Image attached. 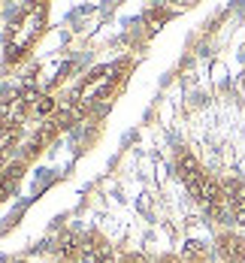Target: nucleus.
<instances>
[{
  "label": "nucleus",
  "mask_w": 245,
  "mask_h": 263,
  "mask_svg": "<svg viewBox=\"0 0 245 263\" xmlns=\"http://www.w3.org/2000/svg\"><path fill=\"white\" fill-rule=\"evenodd\" d=\"M155 263H185V260H182V254H176V251H163V254H158Z\"/></svg>",
  "instance_id": "nucleus-10"
},
{
  "label": "nucleus",
  "mask_w": 245,
  "mask_h": 263,
  "mask_svg": "<svg viewBox=\"0 0 245 263\" xmlns=\"http://www.w3.org/2000/svg\"><path fill=\"white\" fill-rule=\"evenodd\" d=\"M27 176V163L22 158H15L3 173H0V203H6L18 187H22V182H25Z\"/></svg>",
  "instance_id": "nucleus-6"
},
{
  "label": "nucleus",
  "mask_w": 245,
  "mask_h": 263,
  "mask_svg": "<svg viewBox=\"0 0 245 263\" xmlns=\"http://www.w3.org/2000/svg\"><path fill=\"white\" fill-rule=\"evenodd\" d=\"M52 109H54V97H43L40 106H36V115H49Z\"/></svg>",
  "instance_id": "nucleus-11"
},
{
  "label": "nucleus",
  "mask_w": 245,
  "mask_h": 263,
  "mask_svg": "<svg viewBox=\"0 0 245 263\" xmlns=\"http://www.w3.org/2000/svg\"><path fill=\"white\" fill-rule=\"evenodd\" d=\"M54 257L58 263H82V236L73 230H61L54 239Z\"/></svg>",
  "instance_id": "nucleus-5"
},
{
  "label": "nucleus",
  "mask_w": 245,
  "mask_h": 263,
  "mask_svg": "<svg viewBox=\"0 0 245 263\" xmlns=\"http://www.w3.org/2000/svg\"><path fill=\"white\" fill-rule=\"evenodd\" d=\"M173 173L179 176V182L185 184V191L194 197V203L200 206V200H203V184H206V173H209V170L200 163V158L191 152L188 145H176V148H173Z\"/></svg>",
  "instance_id": "nucleus-1"
},
{
  "label": "nucleus",
  "mask_w": 245,
  "mask_h": 263,
  "mask_svg": "<svg viewBox=\"0 0 245 263\" xmlns=\"http://www.w3.org/2000/svg\"><path fill=\"white\" fill-rule=\"evenodd\" d=\"M118 263H155L148 254H142V251H124L121 257H118Z\"/></svg>",
  "instance_id": "nucleus-9"
},
{
  "label": "nucleus",
  "mask_w": 245,
  "mask_h": 263,
  "mask_svg": "<svg viewBox=\"0 0 245 263\" xmlns=\"http://www.w3.org/2000/svg\"><path fill=\"white\" fill-rule=\"evenodd\" d=\"M212 251L221 263H245V230H236V227L215 230Z\"/></svg>",
  "instance_id": "nucleus-3"
},
{
  "label": "nucleus",
  "mask_w": 245,
  "mask_h": 263,
  "mask_svg": "<svg viewBox=\"0 0 245 263\" xmlns=\"http://www.w3.org/2000/svg\"><path fill=\"white\" fill-rule=\"evenodd\" d=\"M227 191V212H230V224L236 230H245V179L242 176H227L224 179Z\"/></svg>",
  "instance_id": "nucleus-4"
},
{
  "label": "nucleus",
  "mask_w": 245,
  "mask_h": 263,
  "mask_svg": "<svg viewBox=\"0 0 245 263\" xmlns=\"http://www.w3.org/2000/svg\"><path fill=\"white\" fill-rule=\"evenodd\" d=\"M182 260L185 263H212L209 245L200 242V239H188V242L182 245Z\"/></svg>",
  "instance_id": "nucleus-8"
},
{
  "label": "nucleus",
  "mask_w": 245,
  "mask_h": 263,
  "mask_svg": "<svg viewBox=\"0 0 245 263\" xmlns=\"http://www.w3.org/2000/svg\"><path fill=\"white\" fill-rule=\"evenodd\" d=\"M173 18H176V9L173 6H163V3H155V6H145L142 9V25L148 27V33H158Z\"/></svg>",
  "instance_id": "nucleus-7"
},
{
  "label": "nucleus",
  "mask_w": 245,
  "mask_h": 263,
  "mask_svg": "<svg viewBox=\"0 0 245 263\" xmlns=\"http://www.w3.org/2000/svg\"><path fill=\"white\" fill-rule=\"evenodd\" d=\"M200 209H203V215L215 224L218 230L227 227V221H230V212H227V191H224V179L215 176V173H206Z\"/></svg>",
  "instance_id": "nucleus-2"
}]
</instances>
